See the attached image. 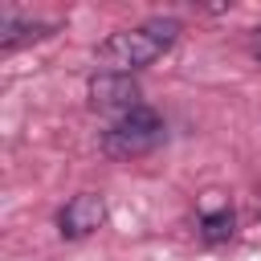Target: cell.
<instances>
[{
  "label": "cell",
  "mask_w": 261,
  "mask_h": 261,
  "mask_svg": "<svg viewBox=\"0 0 261 261\" xmlns=\"http://www.w3.org/2000/svg\"><path fill=\"white\" fill-rule=\"evenodd\" d=\"M49 29H53V24H41V20H16L12 12H4V20H0V53L20 49L24 41H41V37H49Z\"/></svg>",
  "instance_id": "obj_5"
},
{
  "label": "cell",
  "mask_w": 261,
  "mask_h": 261,
  "mask_svg": "<svg viewBox=\"0 0 261 261\" xmlns=\"http://www.w3.org/2000/svg\"><path fill=\"white\" fill-rule=\"evenodd\" d=\"M106 224V200L98 192H77L61 212H57V232L65 241H82Z\"/></svg>",
  "instance_id": "obj_3"
},
{
  "label": "cell",
  "mask_w": 261,
  "mask_h": 261,
  "mask_svg": "<svg viewBox=\"0 0 261 261\" xmlns=\"http://www.w3.org/2000/svg\"><path fill=\"white\" fill-rule=\"evenodd\" d=\"M90 106L94 110H102V114H130L135 106H143L139 102V86H135V77L130 73H98L94 82H90Z\"/></svg>",
  "instance_id": "obj_4"
},
{
  "label": "cell",
  "mask_w": 261,
  "mask_h": 261,
  "mask_svg": "<svg viewBox=\"0 0 261 261\" xmlns=\"http://www.w3.org/2000/svg\"><path fill=\"white\" fill-rule=\"evenodd\" d=\"M179 37V20L175 16H151L135 29H122L114 37H106L98 45V61L106 65V73H135L143 65H151L155 57H163Z\"/></svg>",
  "instance_id": "obj_1"
},
{
  "label": "cell",
  "mask_w": 261,
  "mask_h": 261,
  "mask_svg": "<svg viewBox=\"0 0 261 261\" xmlns=\"http://www.w3.org/2000/svg\"><path fill=\"white\" fill-rule=\"evenodd\" d=\"M163 143V118L151 110V106H135L130 114L114 118L110 130L102 135V147L106 155L114 159H135V155H147Z\"/></svg>",
  "instance_id": "obj_2"
},
{
  "label": "cell",
  "mask_w": 261,
  "mask_h": 261,
  "mask_svg": "<svg viewBox=\"0 0 261 261\" xmlns=\"http://www.w3.org/2000/svg\"><path fill=\"white\" fill-rule=\"evenodd\" d=\"M253 53H257V57H261V24H257V29H253Z\"/></svg>",
  "instance_id": "obj_7"
},
{
  "label": "cell",
  "mask_w": 261,
  "mask_h": 261,
  "mask_svg": "<svg viewBox=\"0 0 261 261\" xmlns=\"http://www.w3.org/2000/svg\"><path fill=\"white\" fill-rule=\"evenodd\" d=\"M232 224H237V220H232V208H216V212L208 208V212L200 216V237H204L208 245H220V241L232 237Z\"/></svg>",
  "instance_id": "obj_6"
}]
</instances>
